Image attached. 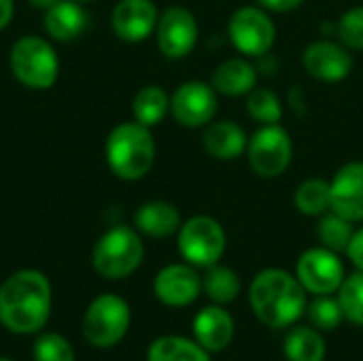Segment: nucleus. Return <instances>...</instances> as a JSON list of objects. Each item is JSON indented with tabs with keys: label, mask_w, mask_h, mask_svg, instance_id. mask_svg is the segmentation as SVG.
Listing matches in <instances>:
<instances>
[{
	"label": "nucleus",
	"mask_w": 363,
	"mask_h": 361,
	"mask_svg": "<svg viewBox=\"0 0 363 361\" xmlns=\"http://www.w3.org/2000/svg\"><path fill=\"white\" fill-rule=\"evenodd\" d=\"M77 2H83V4H87V2H94V0H77Z\"/></svg>",
	"instance_id": "37"
},
{
	"label": "nucleus",
	"mask_w": 363,
	"mask_h": 361,
	"mask_svg": "<svg viewBox=\"0 0 363 361\" xmlns=\"http://www.w3.org/2000/svg\"><path fill=\"white\" fill-rule=\"evenodd\" d=\"M338 302L351 323L363 326V272L351 274L338 289Z\"/></svg>",
	"instance_id": "29"
},
{
	"label": "nucleus",
	"mask_w": 363,
	"mask_h": 361,
	"mask_svg": "<svg viewBox=\"0 0 363 361\" xmlns=\"http://www.w3.org/2000/svg\"><path fill=\"white\" fill-rule=\"evenodd\" d=\"M308 319L317 330H334L340 326V321L345 319V313L340 309L338 300H332L330 296H319L311 306H308Z\"/></svg>",
	"instance_id": "31"
},
{
	"label": "nucleus",
	"mask_w": 363,
	"mask_h": 361,
	"mask_svg": "<svg viewBox=\"0 0 363 361\" xmlns=\"http://www.w3.org/2000/svg\"><path fill=\"white\" fill-rule=\"evenodd\" d=\"M255 317L270 328H289L306 311V289L285 270L259 272L249 289Z\"/></svg>",
	"instance_id": "2"
},
{
	"label": "nucleus",
	"mask_w": 363,
	"mask_h": 361,
	"mask_svg": "<svg viewBox=\"0 0 363 361\" xmlns=\"http://www.w3.org/2000/svg\"><path fill=\"white\" fill-rule=\"evenodd\" d=\"M247 111L251 119H255L262 126L268 123H279L283 117V106L281 100L274 91L264 89V87H253L247 96Z\"/></svg>",
	"instance_id": "27"
},
{
	"label": "nucleus",
	"mask_w": 363,
	"mask_h": 361,
	"mask_svg": "<svg viewBox=\"0 0 363 361\" xmlns=\"http://www.w3.org/2000/svg\"><path fill=\"white\" fill-rule=\"evenodd\" d=\"M51 300V283L40 270H17L0 285V323L13 334H36L49 321Z\"/></svg>",
	"instance_id": "1"
},
{
	"label": "nucleus",
	"mask_w": 363,
	"mask_h": 361,
	"mask_svg": "<svg viewBox=\"0 0 363 361\" xmlns=\"http://www.w3.org/2000/svg\"><path fill=\"white\" fill-rule=\"evenodd\" d=\"M134 226L138 232L151 238H168L181 228V213L166 200H149L134 213Z\"/></svg>",
	"instance_id": "19"
},
{
	"label": "nucleus",
	"mask_w": 363,
	"mask_h": 361,
	"mask_svg": "<svg viewBox=\"0 0 363 361\" xmlns=\"http://www.w3.org/2000/svg\"><path fill=\"white\" fill-rule=\"evenodd\" d=\"M157 19L153 0H119L111 13V28L125 43H143L155 32Z\"/></svg>",
	"instance_id": "13"
},
{
	"label": "nucleus",
	"mask_w": 363,
	"mask_h": 361,
	"mask_svg": "<svg viewBox=\"0 0 363 361\" xmlns=\"http://www.w3.org/2000/svg\"><path fill=\"white\" fill-rule=\"evenodd\" d=\"M170 111V96L162 85H145L136 91L132 100L134 119L147 128L157 126Z\"/></svg>",
	"instance_id": "22"
},
{
	"label": "nucleus",
	"mask_w": 363,
	"mask_h": 361,
	"mask_svg": "<svg viewBox=\"0 0 363 361\" xmlns=\"http://www.w3.org/2000/svg\"><path fill=\"white\" fill-rule=\"evenodd\" d=\"M247 151L253 172L264 179H274L289 168L294 143L285 128H281L279 123H268L253 134Z\"/></svg>",
	"instance_id": "8"
},
{
	"label": "nucleus",
	"mask_w": 363,
	"mask_h": 361,
	"mask_svg": "<svg viewBox=\"0 0 363 361\" xmlns=\"http://www.w3.org/2000/svg\"><path fill=\"white\" fill-rule=\"evenodd\" d=\"M347 253H349L351 262H353V264H355V266H357V268L363 272V228L353 234V238H351V245H349Z\"/></svg>",
	"instance_id": "33"
},
{
	"label": "nucleus",
	"mask_w": 363,
	"mask_h": 361,
	"mask_svg": "<svg viewBox=\"0 0 363 361\" xmlns=\"http://www.w3.org/2000/svg\"><path fill=\"white\" fill-rule=\"evenodd\" d=\"M202 289L215 304H230L238 298L240 294V279L232 268L225 266H211L202 281Z\"/></svg>",
	"instance_id": "25"
},
{
	"label": "nucleus",
	"mask_w": 363,
	"mask_h": 361,
	"mask_svg": "<svg viewBox=\"0 0 363 361\" xmlns=\"http://www.w3.org/2000/svg\"><path fill=\"white\" fill-rule=\"evenodd\" d=\"M228 34H230L232 45L240 53L259 57L272 49L274 38H277V28L262 9L242 6L230 17Z\"/></svg>",
	"instance_id": "9"
},
{
	"label": "nucleus",
	"mask_w": 363,
	"mask_h": 361,
	"mask_svg": "<svg viewBox=\"0 0 363 361\" xmlns=\"http://www.w3.org/2000/svg\"><path fill=\"white\" fill-rule=\"evenodd\" d=\"M296 209L308 217L323 215L332 209L330 204V183L323 179H306L294 196Z\"/></svg>",
	"instance_id": "26"
},
{
	"label": "nucleus",
	"mask_w": 363,
	"mask_h": 361,
	"mask_svg": "<svg viewBox=\"0 0 363 361\" xmlns=\"http://www.w3.org/2000/svg\"><path fill=\"white\" fill-rule=\"evenodd\" d=\"M332 211L349 221H363V162L342 166L330 183Z\"/></svg>",
	"instance_id": "15"
},
{
	"label": "nucleus",
	"mask_w": 363,
	"mask_h": 361,
	"mask_svg": "<svg viewBox=\"0 0 363 361\" xmlns=\"http://www.w3.org/2000/svg\"><path fill=\"white\" fill-rule=\"evenodd\" d=\"M325 340L313 328H296L285 338V355L289 361H323Z\"/></svg>",
	"instance_id": "24"
},
{
	"label": "nucleus",
	"mask_w": 363,
	"mask_h": 361,
	"mask_svg": "<svg viewBox=\"0 0 363 361\" xmlns=\"http://www.w3.org/2000/svg\"><path fill=\"white\" fill-rule=\"evenodd\" d=\"M304 68L319 81L336 83L349 77L353 68L351 53L332 40H315L304 49Z\"/></svg>",
	"instance_id": "16"
},
{
	"label": "nucleus",
	"mask_w": 363,
	"mask_h": 361,
	"mask_svg": "<svg viewBox=\"0 0 363 361\" xmlns=\"http://www.w3.org/2000/svg\"><path fill=\"white\" fill-rule=\"evenodd\" d=\"M194 336L198 345L211 353L223 351L234 338V321L219 304L202 309L194 319Z\"/></svg>",
	"instance_id": "18"
},
{
	"label": "nucleus",
	"mask_w": 363,
	"mask_h": 361,
	"mask_svg": "<svg viewBox=\"0 0 363 361\" xmlns=\"http://www.w3.org/2000/svg\"><path fill=\"white\" fill-rule=\"evenodd\" d=\"M34 361H74L72 345L60 334H40L34 343Z\"/></svg>",
	"instance_id": "30"
},
{
	"label": "nucleus",
	"mask_w": 363,
	"mask_h": 361,
	"mask_svg": "<svg viewBox=\"0 0 363 361\" xmlns=\"http://www.w3.org/2000/svg\"><path fill=\"white\" fill-rule=\"evenodd\" d=\"M143 257L145 247L138 232L128 226H115L98 238L91 251V266L100 277L119 281L134 274Z\"/></svg>",
	"instance_id": "5"
},
{
	"label": "nucleus",
	"mask_w": 363,
	"mask_h": 361,
	"mask_svg": "<svg viewBox=\"0 0 363 361\" xmlns=\"http://www.w3.org/2000/svg\"><path fill=\"white\" fill-rule=\"evenodd\" d=\"M202 145L206 153L215 160L230 162L242 155L249 145L245 130L234 121H215L208 123L202 136Z\"/></svg>",
	"instance_id": "20"
},
{
	"label": "nucleus",
	"mask_w": 363,
	"mask_h": 361,
	"mask_svg": "<svg viewBox=\"0 0 363 361\" xmlns=\"http://www.w3.org/2000/svg\"><path fill=\"white\" fill-rule=\"evenodd\" d=\"M147 361H211L208 351L181 336H162L149 347Z\"/></svg>",
	"instance_id": "23"
},
{
	"label": "nucleus",
	"mask_w": 363,
	"mask_h": 361,
	"mask_svg": "<svg viewBox=\"0 0 363 361\" xmlns=\"http://www.w3.org/2000/svg\"><path fill=\"white\" fill-rule=\"evenodd\" d=\"M55 2H60V0H28V4H30V6L40 9V11H47V9H49V6H53Z\"/></svg>",
	"instance_id": "36"
},
{
	"label": "nucleus",
	"mask_w": 363,
	"mask_h": 361,
	"mask_svg": "<svg viewBox=\"0 0 363 361\" xmlns=\"http://www.w3.org/2000/svg\"><path fill=\"white\" fill-rule=\"evenodd\" d=\"M9 66L13 77L34 91L53 87L60 77V57L53 45L38 34H23L13 43Z\"/></svg>",
	"instance_id": "4"
},
{
	"label": "nucleus",
	"mask_w": 363,
	"mask_h": 361,
	"mask_svg": "<svg viewBox=\"0 0 363 361\" xmlns=\"http://www.w3.org/2000/svg\"><path fill=\"white\" fill-rule=\"evenodd\" d=\"M43 13V28L47 36L57 43L77 40L89 28V15L83 2L77 0H60Z\"/></svg>",
	"instance_id": "17"
},
{
	"label": "nucleus",
	"mask_w": 363,
	"mask_h": 361,
	"mask_svg": "<svg viewBox=\"0 0 363 361\" xmlns=\"http://www.w3.org/2000/svg\"><path fill=\"white\" fill-rule=\"evenodd\" d=\"M351 223L353 221L336 215L334 211H332V215H325L321 219V223H319V238H321L323 247L330 249V251H334V253L347 251L349 245H351V238L355 234V230H353Z\"/></svg>",
	"instance_id": "28"
},
{
	"label": "nucleus",
	"mask_w": 363,
	"mask_h": 361,
	"mask_svg": "<svg viewBox=\"0 0 363 361\" xmlns=\"http://www.w3.org/2000/svg\"><path fill=\"white\" fill-rule=\"evenodd\" d=\"M104 155L111 172L123 181H138L149 174L155 162V140L151 128L125 121L111 130Z\"/></svg>",
	"instance_id": "3"
},
{
	"label": "nucleus",
	"mask_w": 363,
	"mask_h": 361,
	"mask_svg": "<svg viewBox=\"0 0 363 361\" xmlns=\"http://www.w3.org/2000/svg\"><path fill=\"white\" fill-rule=\"evenodd\" d=\"M15 15V0H0V30H4Z\"/></svg>",
	"instance_id": "35"
},
{
	"label": "nucleus",
	"mask_w": 363,
	"mask_h": 361,
	"mask_svg": "<svg viewBox=\"0 0 363 361\" xmlns=\"http://www.w3.org/2000/svg\"><path fill=\"white\" fill-rule=\"evenodd\" d=\"M157 47L170 60L187 57L198 43V21L196 15L185 6L166 9L155 28Z\"/></svg>",
	"instance_id": "10"
},
{
	"label": "nucleus",
	"mask_w": 363,
	"mask_h": 361,
	"mask_svg": "<svg viewBox=\"0 0 363 361\" xmlns=\"http://www.w3.org/2000/svg\"><path fill=\"white\" fill-rule=\"evenodd\" d=\"M132 323L128 302L117 294H102L91 300L83 317V334L91 347L111 349L123 340Z\"/></svg>",
	"instance_id": "6"
},
{
	"label": "nucleus",
	"mask_w": 363,
	"mask_h": 361,
	"mask_svg": "<svg viewBox=\"0 0 363 361\" xmlns=\"http://www.w3.org/2000/svg\"><path fill=\"white\" fill-rule=\"evenodd\" d=\"M170 113L185 128L208 126L217 113V91L204 81H187L170 96Z\"/></svg>",
	"instance_id": "11"
},
{
	"label": "nucleus",
	"mask_w": 363,
	"mask_h": 361,
	"mask_svg": "<svg viewBox=\"0 0 363 361\" xmlns=\"http://www.w3.org/2000/svg\"><path fill=\"white\" fill-rule=\"evenodd\" d=\"M264 9L268 11H277V13H287L298 9L304 0H257Z\"/></svg>",
	"instance_id": "34"
},
{
	"label": "nucleus",
	"mask_w": 363,
	"mask_h": 361,
	"mask_svg": "<svg viewBox=\"0 0 363 361\" xmlns=\"http://www.w3.org/2000/svg\"><path fill=\"white\" fill-rule=\"evenodd\" d=\"M336 32L347 49L363 51V6H353L342 13Z\"/></svg>",
	"instance_id": "32"
},
{
	"label": "nucleus",
	"mask_w": 363,
	"mask_h": 361,
	"mask_svg": "<svg viewBox=\"0 0 363 361\" xmlns=\"http://www.w3.org/2000/svg\"><path fill=\"white\" fill-rule=\"evenodd\" d=\"M255 83H257V72L242 57L225 60L223 64L217 66V70L213 74L215 91H219L223 96H232V98L249 94L255 87Z\"/></svg>",
	"instance_id": "21"
},
{
	"label": "nucleus",
	"mask_w": 363,
	"mask_h": 361,
	"mask_svg": "<svg viewBox=\"0 0 363 361\" xmlns=\"http://www.w3.org/2000/svg\"><path fill=\"white\" fill-rule=\"evenodd\" d=\"M298 281L315 296H330L340 289L345 281V268L338 255L325 247L308 249L298 260Z\"/></svg>",
	"instance_id": "12"
},
{
	"label": "nucleus",
	"mask_w": 363,
	"mask_h": 361,
	"mask_svg": "<svg viewBox=\"0 0 363 361\" xmlns=\"http://www.w3.org/2000/svg\"><path fill=\"white\" fill-rule=\"evenodd\" d=\"M179 251L191 266H215L225 251V232L221 223L208 215L187 219L179 228Z\"/></svg>",
	"instance_id": "7"
},
{
	"label": "nucleus",
	"mask_w": 363,
	"mask_h": 361,
	"mask_svg": "<svg viewBox=\"0 0 363 361\" xmlns=\"http://www.w3.org/2000/svg\"><path fill=\"white\" fill-rule=\"evenodd\" d=\"M153 291L162 304L172 309H183L198 300L202 291V279L191 266L170 264L157 272L153 281Z\"/></svg>",
	"instance_id": "14"
},
{
	"label": "nucleus",
	"mask_w": 363,
	"mask_h": 361,
	"mask_svg": "<svg viewBox=\"0 0 363 361\" xmlns=\"http://www.w3.org/2000/svg\"><path fill=\"white\" fill-rule=\"evenodd\" d=\"M0 361H13V360H6V357H0Z\"/></svg>",
	"instance_id": "38"
}]
</instances>
